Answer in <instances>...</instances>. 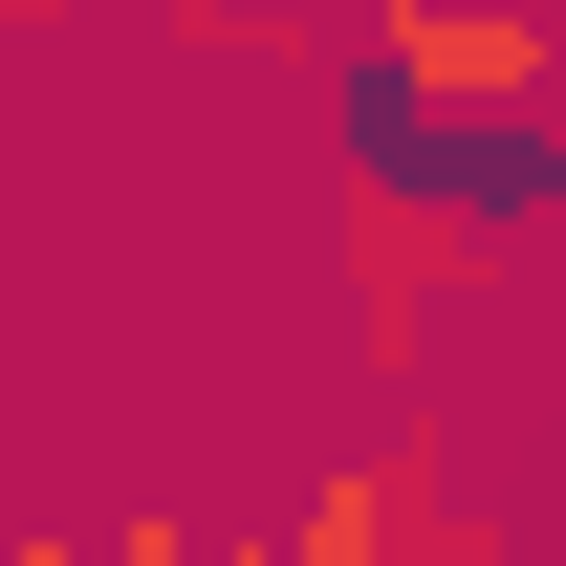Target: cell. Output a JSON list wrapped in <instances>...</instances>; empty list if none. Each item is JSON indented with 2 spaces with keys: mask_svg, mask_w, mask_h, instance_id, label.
I'll use <instances>...</instances> for the list:
<instances>
[{
  "mask_svg": "<svg viewBox=\"0 0 566 566\" xmlns=\"http://www.w3.org/2000/svg\"><path fill=\"white\" fill-rule=\"evenodd\" d=\"M349 22H392V0H349Z\"/></svg>",
  "mask_w": 566,
  "mask_h": 566,
  "instance_id": "obj_2",
  "label": "cell"
},
{
  "mask_svg": "<svg viewBox=\"0 0 566 566\" xmlns=\"http://www.w3.org/2000/svg\"><path fill=\"white\" fill-rule=\"evenodd\" d=\"M415 523H436V501H415V458H327L283 545H305V566H392V545H415Z\"/></svg>",
  "mask_w": 566,
  "mask_h": 566,
  "instance_id": "obj_1",
  "label": "cell"
}]
</instances>
